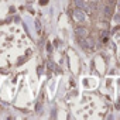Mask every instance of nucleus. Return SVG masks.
<instances>
[{
  "instance_id": "f257e3e1",
  "label": "nucleus",
  "mask_w": 120,
  "mask_h": 120,
  "mask_svg": "<svg viewBox=\"0 0 120 120\" xmlns=\"http://www.w3.org/2000/svg\"><path fill=\"white\" fill-rule=\"evenodd\" d=\"M74 17H75V20H78V21H85V13L82 11V9H76V10L74 11Z\"/></svg>"
},
{
  "instance_id": "f03ea898",
  "label": "nucleus",
  "mask_w": 120,
  "mask_h": 120,
  "mask_svg": "<svg viewBox=\"0 0 120 120\" xmlns=\"http://www.w3.org/2000/svg\"><path fill=\"white\" fill-rule=\"evenodd\" d=\"M76 34H78L79 37H86V35H88V30H86V28H82V27H81V28H76Z\"/></svg>"
},
{
  "instance_id": "7ed1b4c3",
  "label": "nucleus",
  "mask_w": 120,
  "mask_h": 120,
  "mask_svg": "<svg viewBox=\"0 0 120 120\" xmlns=\"http://www.w3.org/2000/svg\"><path fill=\"white\" fill-rule=\"evenodd\" d=\"M75 4L78 9H86V4L83 3V0H75Z\"/></svg>"
},
{
  "instance_id": "20e7f679",
  "label": "nucleus",
  "mask_w": 120,
  "mask_h": 120,
  "mask_svg": "<svg viewBox=\"0 0 120 120\" xmlns=\"http://www.w3.org/2000/svg\"><path fill=\"white\" fill-rule=\"evenodd\" d=\"M105 14H106V16H110V7H109V6L105 7Z\"/></svg>"
},
{
  "instance_id": "39448f33",
  "label": "nucleus",
  "mask_w": 120,
  "mask_h": 120,
  "mask_svg": "<svg viewBox=\"0 0 120 120\" xmlns=\"http://www.w3.org/2000/svg\"><path fill=\"white\" fill-rule=\"evenodd\" d=\"M92 2H98V0H92Z\"/></svg>"
}]
</instances>
